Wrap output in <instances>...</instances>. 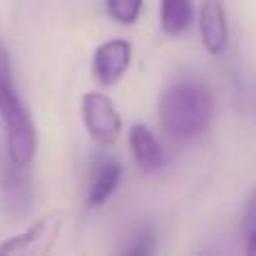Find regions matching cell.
Wrapping results in <instances>:
<instances>
[{"instance_id": "cell-1", "label": "cell", "mask_w": 256, "mask_h": 256, "mask_svg": "<svg viewBox=\"0 0 256 256\" xmlns=\"http://www.w3.org/2000/svg\"><path fill=\"white\" fill-rule=\"evenodd\" d=\"M214 117V99L207 86L196 79H176L158 102V120L164 137L176 144L200 137Z\"/></svg>"}, {"instance_id": "cell-2", "label": "cell", "mask_w": 256, "mask_h": 256, "mask_svg": "<svg viewBox=\"0 0 256 256\" xmlns=\"http://www.w3.org/2000/svg\"><path fill=\"white\" fill-rule=\"evenodd\" d=\"M0 120L4 126L9 162L14 168H27L36 158L38 132L25 102L14 86L12 56L2 40H0Z\"/></svg>"}, {"instance_id": "cell-3", "label": "cell", "mask_w": 256, "mask_h": 256, "mask_svg": "<svg viewBox=\"0 0 256 256\" xmlns=\"http://www.w3.org/2000/svg\"><path fill=\"white\" fill-rule=\"evenodd\" d=\"M63 227L61 212H48L36 218L30 227L4 238L0 243V254H27V256H45L54 250Z\"/></svg>"}, {"instance_id": "cell-4", "label": "cell", "mask_w": 256, "mask_h": 256, "mask_svg": "<svg viewBox=\"0 0 256 256\" xmlns=\"http://www.w3.org/2000/svg\"><path fill=\"white\" fill-rule=\"evenodd\" d=\"M81 120L99 146H112L122 132V117L108 94L92 90L81 97Z\"/></svg>"}, {"instance_id": "cell-5", "label": "cell", "mask_w": 256, "mask_h": 256, "mask_svg": "<svg viewBox=\"0 0 256 256\" xmlns=\"http://www.w3.org/2000/svg\"><path fill=\"white\" fill-rule=\"evenodd\" d=\"M132 58V48L126 38H110L94 50L92 56V76L99 86L110 88L120 84L128 72Z\"/></svg>"}, {"instance_id": "cell-6", "label": "cell", "mask_w": 256, "mask_h": 256, "mask_svg": "<svg viewBox=\"0 0 256 256\" xmlns=\"http://www.w3.org/2000/svg\"><path fill=\"white\" fill-rule=\"evenodd\" d=\"M198 30L200 40L204 50L214 56L225 54L230 43V25H227V14L220 0H202L198 12Z\"/></svg>"}, {"instance_id": "cell-7", "label": "cell", "mask_w": 256, "mask_h": 256, "mask_svg": "<svg viewBox=\"0 0 256 256\" xmlns=\"http://www.w3.org/2000/svg\"><path fill=\"white\" fill-rule=\"evenodd\" d=\"M124 176V166L110 155H94L90 164V178H88V200L90 207H102L110 200V196L117 191Z\"/></svg>"}, {"instance_id": "cell-8", "label": "cell", "mask_w": 256, "mask_h": 256, "mask_svg": "<svg viewBox=\"0 0 256 256\" xmlns=\"http://www.w3.org/2000/svg\"><path fill=\"white\" fill-rule=\"evenodd\" d=\"M128 146L142 173H158L164 166V148L148 126L132 124L128 130Z\"/></svg>"}, {"instance_id": "cell-9", "label": "cell", "mask_w": 256, "mask_h": 256, "mask_svg": "<svg viewBox=\"0 0 256 256\" xmlns=\"http://www.w3.org/2000/svg\"><path fill=\"white\" fill-rule=\"evenodd\" d=\"M194 0H160V27L168 36H180L194 25Z\"/></svg>"}, {"instance_id": "cell-10", "label": "cell", "mask_w": 256, "mask_h": 256, "mask_svg": "<svg viewBox=\"0 0 256 256\" xmlns=\"http://www.w3.org/2000/svg\"><path fill=\"white\" fill-rule=\"evenodd\" d=\"M142 7H144V0H106L108 16L120 25H135Z\"/></svg>"}, {"instance_id": "cell-11", "label": "cell", "mask_w": 256, "mask_h": 256, "mask_svg": "<svg viewBox=\"0 0 256 256\" xmlns=\"http://www.w3.org/2000/svg\"><path fill=\"white\" fill-rule=\"evenodd\" d=\"M126 252L128 254H150V252H153V236H150V234L137 236L135 245L126 248Z\"/></svg>"}, {"instance_id": "cell-12", "label": "cell", "mask_w": 256, "mask_h": 256, "mask_svg": "<svg viewBox=\"0 0 256 256\" xmlns=\"http://www.w3.org/2000/svg\"><path fill=\"white\" fill-rule=\"evenodd\" d=\"M254 225H256V191H254L252 198H250L248 209H245V216H243V232L252 230Z\"/></svg>"}, {"instance_id": "cell-13", "label": "cell", "mask_w": 256, "mask_h": 256, "mask_svg": "<svg viewBox=\"0 0 256 256\" xmlns=\"http://www.w3.org/2000/svg\"><path fill=\"white\" fill-rule=\"evenodd\" d=\"M245 236H248V248H245V252L256 256V225L252 227V230L245 232Z\"/></svg>"}]
</instances>
